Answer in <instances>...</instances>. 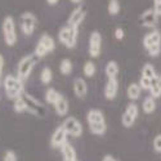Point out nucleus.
<instances>
[{"instance_id":"f257e3e1","label":"nucleus","mask_w":161,"mask_h":161,"mask_svg":"<svg viewBox=\"0 0 161 161\" xmlns=\"http://www.w3.org/2000/svg\"><path fill=\"white\" fill-rule=\"evenodd\" d=\"M86 123L89 126V130L94 136H103L107 131V123L106 117L102 110L98 108H90L86 112Z\"/></svg>"},{"instance_id":"f03ea898","label":"nucleus","mask_w":161,"mask_h":161,"mask_svg":"<svg viewBox=\"0 0 161 161\" xmlns=\"http://www.w3.org/2000/svg\"><path fill=\"white\" fill-rule=\"evenodd\" d=\"M3 88L7 98H9L10 101L19 98L25 93V83L17 75L12 74H8L3 77Z\"/></svg>"},{"instance_id":"7ed1b4c3","label":"nucleus","mask_w":161,"mask_h":161,"mask_svg":"<svg viewBox=\"0 0 161 161\" xmlns=\"http://www.w3.org/2000/svg\"><path fill=\"white\" fill-rule=\"evenodd\" d=\"M2 34L3 39L7 47H14L18 40V34H17V25L14 22V18L12 16H5L2 22Z\"/></svg>"},{"instance_id":"20e7f679","label":"nucleus","mask_w":161,"mask_h":161,"mask_svg":"<svg viewBox=\"0 0 161 161\" xmlns=\"http://www.w3.org/2000/svg\"><path fill=\"white\" fill-rule=\"evenodd\" d=\"M142 44H143V48L147 50V53H148L151 57L160 56V53H161V32L156 29L147 32L143 36Z\"/></svg>"},{"instance_id":"39448f33","label":"nucleus","mask_w":161,"mask_h":161,"mask_svg":"<svg viewBox=\"0 0 161 161\" xmlns=\"http://www.w3.org/2000/svg\"><path fill=\"white\" fill-rule=\"evenodd\" d=\"M56 49V40L52 35L49 34H42L37 40V43L35 44L34 48V54L35 57L39 58H44L48 54L53 53Z\"/></svg>"},{"instance_id":"423d86ee","label":"nucleus","mask_w":161,"mask_h":161,"mask_svg":"<svg viewBox=\"0 0 161 161\" xmlns=\"http://www.w3.org/2000/svg\"><path fill=\"white\" fill-rule=\"evenodd\" d=\"M36 57L34 53H29V54L23 56L18 63H17V76L22 80V81H27V80L30 79L31 74H32V70L34 67L36 66Z\"/></svg>"},{"instance_id":"0eeeda50","label":"nucleus","mask_w":161,"mask_h":161,"mask_svg":"<svg viewBox=\"0 0 161 161\" xmlns=\"http://www.w3.org/2000/svg\"><path fill=\"white\" fill-rule=\"evenodd\" d=\"M23 101H25V106H26V112L37 117V119H42L47 114V110H45V106L44 103L37 99L36 97H34L32 94H30V93L25 92L23 96H22Z\"/></svg>"},{"instance_id":"6e6552de","label":"nucleus","mask_w":161,"mask_h":161,"mask_svg":"<svg viewBox=\"0 0 161 161\" xmlns=\"http://www.w3.org/2000/svg\"><path fill=\"white\" fill-rule=\"evenodd\" d=\"M59 43L66 47L67 49H74L77 44V37H79V29H75L70 25H64L58 30L57 35Z\"/></svg>"},{"instance_id":"1a4fd4ad","label":"nucleus","mask_w":161,"mask_h":161,"mask_svg":"<svg viewBox=\"0 0 161 161\" xmlns=\"http://www.w3.org/2000/svg\"><path fill=\"white\" fill-rule=\"evenodd\" d=\"M39 19L32 12H23L19 16V30L25 36H31L36 27Z\"/></svg>"},{"instance_id":"9d476101","label":"nucleus","mask_w":161,"mask_h":161,"mask_svg":"<svg viewBox=\"0 0 161 161\" xmlns=\"http://www.w3.org/2000/svg\"><path fill=\"white\" fill-rule=\"evenodd\" d=\"M61 125L64 128V130L67 131V134H69V137L80 138L84 133L83 124L80 123V120L76 119L75 116H67Z\"/></svg>"},{"instance_id":"9b49d317","label":"nucleus","mask_w":161,"mask_h":161,"mask_svg":"<svg viewBox=\"0 0 161 161\" xmlns=\"http://www.w3.org/2000/svg\"><path fill=\"white\" fill-rule=\"evenodd\" d=\"M138 115H139V108H138V106L131 102L129 103L126 107H125V110L121 115V124L124 128H131L134 124H136L137 121V119H138Z\"/></svg>"},{"instance_id":"f8f14e48","label":"nucleus","mask_w":161,"mask_h":161,"mask_svg":"<svg viewBox=\"0 0 161 161\" xmlns=\"http://www.w3.org/2000/svg\"><path fill=\"white\" fill-rule=\"evenodd\" d=\"M88 53L92 58H98L102 53V35L99 31H93L89 35Z\"/></svg>"},{"instance_id":"ddd939ff","label":"nucleus","mask_w":161,"mask_h":161,"mask_svg":"<svg viewBox=\"0 0 161 161\" xmlns=\"http://www.w3.org/2000/svg\"><path fill=\"white\" fill-rule=\"evenodd\" d=\"M158 16L156 14V12L153 10V8H150V9H146L141 13L139 16V25L142 27H146V29H152L155 30L156 26L158 25Z\"/></svg>"},{"instance_id":"4468645a","label":"nucleus","mask_w":161,"mask_h":161,"mask_svg":"<svg viewBox=\"0 0 161 161\" xmlns=\"http://www.w3.org/2000/svg\"><path fill=\"white\" fill-rule=\"evenodd\" d=\"M67 138H69V134H67V131L64 130V128L62 125L57 126L54 129V131L52 133V136H50V141H49L50 147L52 148L59 150L66 142H69Z\"/></svg>"},{"instance_id":"2eb2a0df","label":"nucleus","mask_w":161,"mask_h":161,"mask_svg":"<svg viewBox=\"0 0 161 161\" xmlns=\"http://www.w3.org/2000/svg\"><path fill=\"white\" fill-rule=\"evenodd\" d=\"M85 17H86V10L83 5H77L71 13L69 18H67V25L72 26L75 29H79L80 26L83 25V22L85 21Z\"/></svg>"},{"instance_id":"dca6fc26","label":"nucleus","mask_w":161,"mask_h":161,"mask_svg":"<svg viewBox=\"0 0 161 161\" xmlns=\"http://www.w3.org/2000/svg\"><path fill=\"white\" fill-rule=\"evenodd\" d=\"M72 90H74V94L76 98L84 99L88 96V84L85 81V79L76 77L74 80V84H72Z\"/></svg>"},{"instance_id":"f3484780","label":"nucleus","mask_w":161,"mask_h":161,"mask_svg":"<svg viewBox=\"0 0 161 161\" xmlns=\"http://www.w3.org/2000/svg\"><path fill=\"white\" fill-rule=\"evenodd\" d=\"M104 98L108 101H114L119 93V81L117 79H108L104 85Z\"/></svg>"},{"instance_id":"a211bd4d","label":"nucleus","mask_w":161,"mask_h":161,"mask_svg":"<svg viewBox=\"0 0 161 161\" xmlns=\"http://www.w3.org/2000/svg\"><path fill=\"white\" fill-rule=\"evenodd\" d=\"M53 107H54V111L58 116L61 117H64L67 116V114H69L70 111V103H69V99H67L63 94L59 96V98L57 99V102L53 104Z\"/></svg>"},{"instance_id":"6ab92c4d","label":"nucleus","mask_w":161,"mask_h":161,"mask_svg":"<svg viewBox=\"0 0 161 161\" xmlns=\"http://www.w3.org/2000/svg\"><path fill=\"white\" fill-rule=\"evenodd\" d=\"M59 151L62 153V160H77L76 150L70 142H66L59 148Z\"/></svg>"},{"instance_id":"aec40b11","label":"nucleus","mask_w":161,"mask_h":161,"mask_svg":"<svg viewBox=\"0 0 161 161\" xmlns=\"http://www.w3.org/2000/svg\"><path fill=\"white\" fill-rule=\"evenodd\" d=\"M142 94V88L139 86V84L137 83H131L129 84V86L126 88V96L131 102H136L141 98Z\"/></svg>"},{"instance_id":"412c9836","label":"nucleus","mask_w":161,"mask_h":161,"mask_svg":"<svg viewBox=\"0 0 161 161\" xmlns=\"http://www.w3.org/2000/svg\"><path fill=\"white\" fill-rule=\"evenodd\" d=\"M119 71H120V67L116 63V61H110L104 67V74L107 79H117Z\"/></svg>"},{"instance_id":"4be33fe9","label":"nucleus","mask_w":161,"mask_h":161,"mask_svg":"<svg viewBox=\"0 0 161 161\" xmlns=\"http://www.w3.org/2000/svg\"><path fill=\"white\" fill-rule=\"evenodd\" d=\"M58 70L61 72V75L63 76H70L72 74V70H74V63L70 58H63L61 62H59V66H58Z\"/></svg>"},{"instance_id":"5701e85b","label":"nucleus","mask_w":161,"mask_h":161,"mask_svg":"<svg viewBox=\"0 0 161 161\" xmlns=\"http://www.w3.org/2000/svg\"><path fill=\"white\" fill-rule=\"evenodd\" d=\"M156 107H157V104H156V98H153V97H151V96L146 97L144 101L142 102V110H143L144 114H153L155 110H156Z\"/></svg>"},{"instance_id":"b1692460","label":"nucleus","mask_w":161,"mask_h":161,"mask_svg":"<svg viewBox=\"0 0 161 161\" xmlns=\"http://www.w3.org/2000/svg\"><path fill=\"white\" fill-rule=\"evenodd\" d=\"M150 96L153 98H160L161 97V75H157L151 83L150 88Z\"/></svg>"},{"instance_id":"393cba45","label":"nucleus","mask_w":161,"mask_h":161,"mask_svg":"<svg viewBox=\"0 0 161 161\" xmlns=\"http://www.w3.org/2000/svg\"><path fill=\"white\" fill-rule=\"evenodd\" d=\"M59 96H61V93L56 89V88H48L47 90H45V94H44V99H45V102L48 103V104H54L56 102H57V99L59 98Z\"/></svg>"},{"instance_id":"a878e982","label":"nucleus","mask_w":161,"mask_h":161,"mask_svg":"<svg viewBox=\"0 0 161 161\" xmlns=\"http://www.w3.org/2000/svg\"><path fill=\"white\" fill-rule=\"evenodd\" d=\"M40 81H42L43 85H49L52 83V80H53V71L49 66H45L42 69V71H40Z\"/></svg>"},{"instance_id":"bb28decb","label":"nucleus","mask_w":161,"mask_h":161,"mask_svg":"<svg viewBox=\"0 0 161 161\" xmlns=\"http://www.w3.org/2000/svg\"><path fill=\"white\" fill-rule=\"evenodd\" d=\"M141 76H144V77H148V79L153 80L157 76V72L155 70L153 64L152 63H144L142 70H141Z\"/></svg>"},{"instance_id":"cd10ccee","label":"nucleus","mask_w":161,"mask_h":161,"mask_svg":"<svg viewBox=\"0 0 161 161\" xmlns=\"http://www.w3.org/2000/svg\"><path fill=\"white\" fill-rule=\"evenodd\" d=\"M97 72V67L96 63L93 61H86L83 66V74L85 77H93Z\"/></svg>"},{"instance_id":"c85d7f7f","label":"nucleus","mask_w":161,"mask_h":161,"mask_svg":"<svg viewBox=\"0 0 161 161\" xmlns=\"http://www.w3.org/2000/svg\"><path fill=\"white\" fill-rule=\"evenodd\" d=\"M120 10H121V4L119 0H110L108 5H107V12L110 16H117Z\"/></svg>"},{"instance_id":"c756f323","label":"nucleus","mask_w":161,"mask_h":161,"mask_svg":"<svg viewBox=\"0 0 161 161\" xmlns=\"http://www.w3.org/2000/svg\"><path fill=\"white\" fill-rule=\"evenodd\" d=\"M13 110H14L17 114H23L26 112V106H25V101L22 98V96L17 99L13 101Z\"/></svg>"},{"instance_id":"7c9ffc66","label":"nucleus","mask_w":161,"mask_h":161,"mask_svg":"<svg viewBox=\"0 0 161 161\" xmlns=\"http://www.w3.org/2000/svg\"><path fill=\"white\" fill-rule=\"evenodd\" d=\"M3 161H18V156H17L16 151L7 150L3 155Z\"/></svg>"},{"instance_id":"2f4dec72","label":"nucleus","mask_w":161,"mask_h":161,"mask_svg":"<svg viewBox=\"0 0 161 161\" xmlns=\"http://www.w3.org/2000/svg\"><path fill=\"white\" fill-rule=\"evenodd\" d=\"M151 83H152V80L148 79V77L141 76V79H139V86L142 88V90H150V88H151Z\"/></svg>"},{"instance_id":"473e14b6","label":"nucleus","mask_w":161,"mask_h":161,"mask_svg":"<svg viewBox=\"0 0 161 161\" xmlns=\"http://www.w3.org/2000/svg\"><path fill=\"white\" fill-rule=\"evenodd\" d=\"M152 147L153 151L157 153H161V134H157V136L153 138L152 141Z\"/></svg>"},{"instance_id":"72a5a7b5","label":"nucleus","mask_w":161,"mask_h":161,"mask_svg":"<svg viewBox=\"0 0 161 161\" xmlns=\"http://www.w3.org/2000/svg\"><path fill=\"white\" fill-rule=\"evenodd\" d=\"M4 64H5L4 56L0 53V88L3 86V70H4Z\"/></svg>"},{"instance_id":"f704fd0d","label":"nucleus","mask_w":161,"mask_h":161,"mask_svg":"<svg viewBox=\"0 0 161 161\" xmlns=\"http://www.w3.org/2000/svg\"><path fill=\"white\" fill-rule=\"evenodd\" d=\"M153 10L158 17H161V0H153Z\"/></svg>"},{"instance_id":"c9c22d12","label":"nucleus","mask_w":161,"mask_h":161,"mask_svg":"<svg viewBox=\"0 0 161 161\" xmlns=\"http://www.w3.org/2000/svg\"><path fill=\"white\" fill-rule=\"evenodd\" d=\"M124 36H125V32H124V30H123L121 27H117V29L115 30V37H116L117 40H123Z\"/></svg>"},{"instance_id":"e433bc0d","label":"nucleus","mask_w":161,"mask_h":161,"mask_svg":"<svg viewBox=\"0 0 161 161\" xmlns=\"http://www.w3.org/2000/svg\"><path fill=\"white\" fill-rule=\"evenodd\" d=\"M102 161H117V160L114 156H111V155H106V156H103Z\"/></svg>"},{"instance_id":"4c0bfd02","label":"nucleus","mask_w":161,"mask_h":161,"mask_svg":"<svg viewBox=\"0 0 161 161\" xmlns=\"http://www.w3.org/2000/svg\"><path fill=\"white\" fill-rule=\"evenodd\" d=\"M45 2H47V4H48V5L54 7V5H57V4L59 3V0H45Z\"/></svg>"},{"instance_id":"58836bf2","label":"nucleus","mask_w":161,"mask_h":161,"mask_svg":"<svg viewBox=\"0 0 161 161\" xmlns=\"http://www.w3.org/2000/svg\"><path fill=\"white\" fill-rule=\"evenodd\" d=\"M70 2H71L72 4H75V5H81L84 0H70Z\"/></svg>"},{"instance_id":"ea45409f","label":"nucleus","mask_w":161,"mask_h":161,"mask_svg":"<svg viewBox=\"0 0 161 161\" xmlns=\"http://www.w3.org/2000/svg\"><path fill=\"white\" fill-rule=\"evenodd\" d=\"M62 161H79V160H62Z\"/></svg>"}]
</instances>
